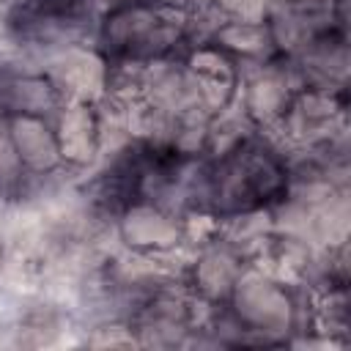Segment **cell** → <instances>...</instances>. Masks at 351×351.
I'll return each instance as SVG.
<instances>
[{
	"instance_id": "1",
	"label": "cell",
	"mask_w": 351,
	"mask_h": 351,
	"mask_svg": "<svg viewBox=\"0 0 351 351\" xmlns=\"http://www.w3.org/2000/svg\"><path fill=\"white\" fill-rule=\"evenodd\" d=\"M200 192L206 208L219 217L250 214L285 197L288 167L269 143L239 140L206 167Z\"/></svg>"
},
{
	"instance_id": "2",
	"label": "cell",
	"mask_w": 351,
	"mask_h": 351,
	"mask_svg": "<svg viewBox=\"0 0 351 351\" xmlns=\"http://www.w3.org/2000/svg\"><path fill=\"white\" fill-rule=\"evenodd\" d=\"M189 16L173 0H118L101 22V47L121 63L170 55L186 36Z\"/></svg>"
},
{
	"instance_id": "3",
	"label": "cell",
	"mask_w": 351,
	"mask_h": 351,
	"mask_svg": "<svg viewBox=\"0 0 351 351\" xmlns=\"http://www.w3.org/2000/svg\"><path fill=\"white\" fill-rule=\"evenodd\" d=\"M88 0H19L11 11V30L36 44L69 38L85 25Z\"/></svg>"
},
{
	"instance_id": "4",
	"label": "cell",
	"mask_w": 351,
	"mask_h": 351,
	"mask_svg": "<svg viewBox=\"0 0 351 351\" xmlns=\"http://www.w3.org/2000/svg\"><path fill=\"white\" fill-rule=\"evenodd\" d=\"M5 123H8L11 143L19 154V162L30 178L49 176L63 165L55 129L47 123V115L19 112V115H5Z\"/></svg>"
},
{
	"instance_id": "5",
	"label": "cell",
	"mask_w": 351,
	"mask_h": 351,
	"mask_svg": "<svg viewBox=\"0 0 351 351\" xmlns=\"http://www.w3.org/2000/svg\"><path fill=\"white\" fill-rule=\"evenodd\" d=\"M55 140L63 165H74V167L88 165L101 145V121L93 104L71 101L69 107H60L55 123Z\"/></svg>"
},
{
	"instance_id": "6",
	"label": "cell",
	"mask_w": 351,
	"mask_h": 351,
	"mask_svg": "<svg viewBox=\"0 0 351 351\" xmlns=\"http://www.w3.org/2000/svg\"><path fill=\"white\" fill-rule=\"evenodd\" d=\"M60 104V88L44 74H19L0 85V115H47Z\"/></svg>"
},
{
	"instance_id": "7",
	"label": "cell",
	"mask_w": 351,
	"mask_h": 351,
	"mask_svg": "<svg viewBox=\"0 0 351 351\" xmlns=\"http://www.w3.org/2000/svg\"><path fill=\"white\" fill-rule=\"evenodd\" d=\"M121 233L126 244L140 250H165L173 241H178V225L173 217L162 214L154 206H145L143 200H134L123 208Z\"/></svg>"
},
{
	"instance_id": "8",
	"label": "cell",
	"mask_w": 351,
	"mask_h": 351,
	"mask_svg": "<svg viewBox=\"0 0 351 351\" xmlns=\"http://www.w3.org/2000/svg\"><path fill=\"white\" fill-rule=\"evenodd\" d=\"M30 176L25 173L22 162H19V154L11 143V134H8V123L5 118L0 115V192L3 195H14L22 189V184L27 181Z\"/></svg>"
},
{
	"instance_id": "9",
	"label": "cell",
	"mask_w": 351,
	"mask_h": 351,
	"mask_svg": "<svg viewBox=\"0 0 351 351\" xmlns=\"http://www.w3.org/2000/svg\"><path fill=\"white\" fill-rule=\"evenodd\" d=\"M0 263H3V241H0Z\"/></svg>"
}]
</instances>
